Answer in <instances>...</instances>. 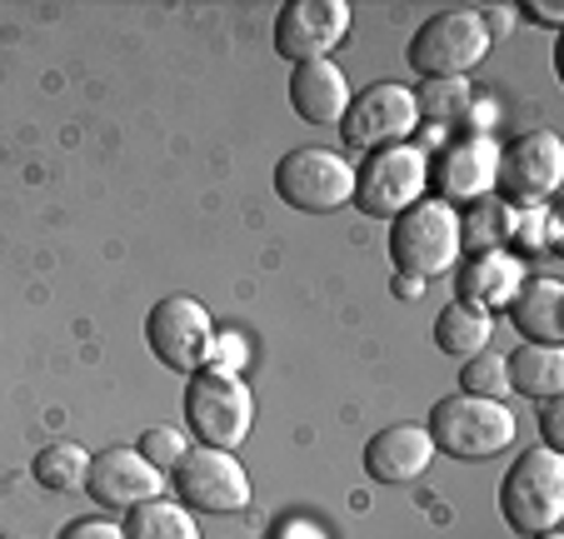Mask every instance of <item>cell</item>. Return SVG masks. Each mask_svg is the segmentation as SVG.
I'll use <instances>...</instances> for the list:
<instances>
[{
    "instance_id": "6da1fadb",
    "label": "cell",
    "mask_w": 564,
    "mask_h": 539,
    "mask_svg": "<svg viewBox=\"0 0 564 539\" xmlns=\"http://www.w3.org/2000/svg\"><path fill=\"white\" fill-rule=\"evenodd\" d=\"M500 515L514 535H544L564 519V460L560 450H524L500 485Z\"/></svg>"
},
{
    "instance_id": "d4e9b609",
    "label": "cell",
    "mask_w": 564,
    "mask_h": 539,
    "mask_svg": "<svg viewBox=\"0 0 564 539\" xmlns=\"http://www.w3.org/2000/svg\"><path fill=\"white\" fill-rule=\"evenodd\" d=\"M459 385H465V395H479V400H500V395L510 390V365H505V355H495V349H479V355H469Z\"/></svg>"
},
{
    "instance_id": "9a60e30c",
    "label": "cell",
    "mask_w": 564,
    "mask_h": 539,
    "mask_svg": "<svg viewBox=\"0 0 564 539\" xmlns=\"http://www.w3.org/2000/svg\"><path fill=\"white\" fill-rule=\"evenodd\" d=\"M435 455L440 450L430 440V430H420V424H390V430H380L365 444V475L380 479V485H410V479L425 475Z\"/></svg>"
},
{
    "instance_id": "5bb4252c",
    "label": "cell",
    "mask_w": 564,
    "mask_h": 539,
    "mask_svg": "<svg viewBox=\"0 0 564 539\" xmlns=\"http://www.w3.org/2000/svg\"><path fill=\"white\" fill-rule=\"evenodd\" d=\"M495 175H500V140L490 136H465L455 140V145H445V155H440V201L455 205H475L485 201V195L495 191Z\"/></svg>"
},
{
    "instance_id": "2e32d148",
    "label": "cell",
    "mask_w": 564,
    "mask_h": 539,
    "mask_svg": "<svg viewBox=\"0 0 564 539\" xmlns=\"http://www.w3.org/2000/svg\"><path fill=\"white\" fill-rule=\"evenodd\" d=\"M290 106L305 126H340L350 110V80L335 61H310L295 65L290 75Z\"/></svg>"
},
{
    "instance_id": "7402d4cb",
    "label": "cell",
    "mask_w": 564,
    "mask_h": 539,
    "mask_svg": "<svg viewBox=\"0 0 564 539\" xmlns=\"http://www.w3.org/2000/svg\"><path fill=\"white\" fill-rule=\"evenodd\" d=\"M126 539H200V529L175 499H145L126 515Z\"/></svg>"
},
{
    "instance_id": "9c48e42d",
    "label": "cell",
    "mask_w": 564,
    "mask_h": 539,
    "mask_svg": "<svg viewBox=\"0 0 564 539\" xmlns=\"http://www.w3.org/2000/svg\"><path fill=\"white\" fill-rule=\"evenodd\" d=\"M415 120H420L415 90H405V85H394V80H380V85H370L365 96H350L340 136H345V145H355V150H390V145H405Z\"/></svg>"
},
{
    "instance_id": "cb8c5ba5",
    "label": "cell",
    "mask_w": 564,
    "mask_h": 539,
    "mask_svg": "<svg viewBox=\"0 0 564 539\" xmlns=\"http://www.w3.org/2000/svg\"><path fill=\"white\" fill-rule=\"evenodd\" d=\"M469 106H475V90H469V80H459V75H449V80H425L415 90V110L425 120H435V126L469 116Z\"/></svg>"
},
{
    "instance_id": "52a82bcc",
    "label": "cell",
    "mask_w": 564,
    "mask_h": 539,
    "mask_svg": "<svg viewBox=\"0 0 564 539\" xmlns=\"http://www.w3.org/2000/svg\"><path fill=\"white\" fill-rule=\"evenodd\" d=\"M275 195L305 215L340 211V205L355 201V170L335 150H290L275 165Z\"/></svg>"
},
{
    "instance_id": "4316f807",
    "label": "cell",
    "mask_w": 564,
    "mask_h": 539,
    "mask_svg": "<svg viewBox=\"0 0 564 539\" xmlns=\"http://www.w3.org/2000/svg\"><path fill=\"white\" fill-rule=\"evenodd\" d=\"M514 240H524V250H550L560 240V220L544 205H530L524 215H514Z\"/></svg>"
},
{
    "instance_id": "5b68a950",
    "label": "cell",
    "mask_w": 564,
    "mask_h": 539,
    "mask_svg": "<svg viewBox=\"0 0 564 539\" xmlns=\"http://www.w3.org/2000/svg\"><path fill=\"white\" fill-rule=\"evenodd\" d=\"M185 420L191 430L200 434V444L210 450H235L246 444L250 424H256V395L240 375H225V370H195L191 375V390H185Z\"/></svg>"
},
{
    "instance_id": "ba28073f",
    "label": "cell",
    "mask_w": 564,
    "mask_h": 539,
    "mask_svg": "<svg viewBox=\"0 0 564 539\" xmlns=\"http://www.w3.org/2000/svg\"><path fill=\"white\" fill-rule=\"evenodd\" d=\"M430 165L415 145H390L375 150L360 170H355V205L365 215H400L415 201H425Z\"/></svg>"
},
{
    "instance_id": "1f68e13d",
    "label": "cell",
    "mask_w": 564,
    "mask_h": 539,
    "mask_svg": "<svg viewBox=\"0 0 564 539\" xmlns=\"http://www.w3.org/2000/svg\"><path fill=\"white\" fill-rule=\"evenodd\" d=\"M479 21H485V35H510V25H514V11L510 6H490V11H479Z\"/></svg>"
},
{
    "instance_id": "ffe728a7",
    "label": "cell",
    "mask_w": 564,
    "mask_h": 539,
    "mask_svg": "<svg viewBox=\"0 0 564 539\" xmlns=\"http://www.w3.org/2000/svg\"><path fill=\"white\" fill-rule=\"evenodd\" d=\"M490 339H495V320H490V310H475V305H465V300H455V305H445L440 310V320H435V345L445 349V355H479V349H490Z\"/></svg>"
},
{
    "instance_id": "e575fe53",
    "label": "cell",
    "mask_w": 564,
    "mask_h": 539,
    "mask_svg": "<svg viewBox=\"0 0 564 539\" xmlns=\"http://www.w3.org/2000/svg\"><path fill=\"white\" fill-rule=\"evenodd\" d=\"M534 539H564V535H560V529H544V535H534Z\"/></svg>"
},
{
    "instance_id": "836d02e7",
    "label": "cell",
    "mask_w": 564,
    "mask_h": 539,
    "mask_svg": "<svg viewBox=\"0 0 564 539\" xmlns=\"http://www.w3.org/2000/svg\"><path fill=\"white\" fill-rule=\"evenodd\" d=\"M420 290H425V280H410V276H394V295H420Z\"/></svg>"
},
{
    "instance_id": "7a4b0ae2",
    "label": "cell",
    "mask_w": 564,
    "mask_h": 539,
    "mask_svg": "<svg viewBox=\"0 0 564 539\" xmlns=\"http://www.w3.org/2000/svg\"><path fill=\"white\" fill-rule=\"evenodd\" d=\"M459 215L455 205L435 201H415L410 211L394 215L390 225V260L400 276L410 280H430V276H445L449 265L459 260Z\"/></svg>"
},
{
    "instance_id": "8fae6325",
    "label": "cell",
    "mask_w": 564,
    "mask_h": 539,
    "mask_svg": "<svg viewBox=\"0 0 564 539\" xmlns=\"http://www.w3.org/2000/svg\"><path fill=\"white\" fill-rule=\"evenodd\" d=\"M350 31V6L345 0H290L275 15V51L295 65L325 61Z\"/></svg>"
},
{
    "instance_id": "83f0119b",
    "label": "cell",
    "mask_w": 564,
    "mask_h": 539,
    "mask_svg": "<svg viewBox=\"0 0 564 539\" xmlns=\"http://www.w3.org/2000/svg\"><path fill=\"white\" fill-rule=\"evenodd\" d=\"M240 365H246V339H240V335H215V349H210V370L240 375Z\"/></svg>"
},
{
    "instance_id": "8992f818",
    "label": "cell",
    "mask_w": 564,
    "mask_h": 539,
    "mask_svg": "<svg viewBox=\"0 0 564 539\" xmlns=\"http://www.w3.org/2000/svg\"><path fill=\"white\" fill-rule=\"evenodd\" d=\"M215 335H220V330H215L210 310L195 295H165L145 320L150 355H155L165 370H181V375H195L210 365Z\"/></svg>"
},
{
    "instance_id": "f1b7e54d",
    "label": "cell",
    "mask_w": 564,
    "mask_h": 539,
    "mask_svg": "<svg viewBox=\"0 0 564 539\" xmlns=\"http://www.w3.org/2000/svg\"><path fill=\"white\" fill-rule=\"evenodd\" d=\"M61 539H126V529L110 525V519H75Z\"/></svg>"
},
{
    "instance_id": "4dcf8cb0",
    "label": "cell",
    "mask_w": 564,
    "mask_h": 539,
    "mask_svg": "<svg viewBox=\"0 0 564 539\" xmlns=\"http://www.w3.org/2000/svg\"><path fill=\"white\" fill-rule=\"evenodd\" d=\"M270 539H325V529L310 525V519H280V525L270 529Z\"/></svg>"
},
{
    "instance_id": "603a6c76",
    "label": "cell",
    "mask_w": 564,
    "mask_h": 539,
    "mask_svg": "<svg viewBox=\"0 0 564 539\" xmlns=\"http://www.w3.org/2000/svg\"><path fill=\"white\" fill-rule=\"evenodd\" d=\"M86 475H90V455L80 444H45L35 455V479L55 495H70V489H86Z\"/></svg>"
},
{
    "instance_id": "4fadbf2b",
    "label": "cell",
    "mask_w": 564,
    "mask_h": 539,
    "mask_svg": "<svg viewBox=\"0 0 564 539\" xmlns=\"http://www.w3.org/2000/svg\"><path fill=\"white\" fill-rule=\"evenodd\" d=\"M86 495L106 509H135L145 499L165 495V475H160L150 460H140L135 450H106V455H90V475H86Z\"/></svg>"
},
{
    "instance_id": "3957f363",
    "label": "cell",
    "mask_w": 564,
    "mask_h": 539,
    "mask_svg": "<svg viewBox=\"0 0 564 539\" xmlns=\"http://www.w3.org/2000/svg\"><path fill=\"white\" fill-rule=\"evenodd\" d=\"M514 414L505 400H479V395H449L430 410V440L449 460H490L514 444Z\"/></svg>"
},
{
    "instance_id": "e0dca14e",
    "label": "cell",
    "mask_w": 564,
    "mask_h": 539,
    "mask_svg": "<svg viewBox=\"0 0 564 539\" xmlns=\"http://www.w3.org/2000/svg\"><path fill=\"white\" fill-rule=\"evenodd\" d=\"M560 310H564V285L554 276H540V280H524L510 300V320L524 339L534 345H560L564 339V325H560Z\"/></svg>"
},
{
    "instance_id": "f546056e",
    "label": "cell",
    "mask_w": 564,
    "mask_h": 539,
    "mask_svg": "<svg viewBox=\"0 0 564 539\" xmlns=\"http://www.w3.org/2000/svg\"><path fill=\"white\" fill-rule=\"evenodd\" d=\"M540 430H544V450H560V444H564V405L560 400H544Z\"/></svg>"
},
{
    "instance_id": "7c38bea8",
    "label": "cell",
    "mask_w": 564,
    "mask_h": 539,
    "mask_svg": "<svg viewBox=\"0 0 564 539\" xmlns=\"http://www.w3.org/2000/svg\"><path fill=\"white\" fill-rule=\"evenodd\" d=\"M505 185V195H510L514 205H544L554 191H560L564 180V145L560 136H550V130H534V136L514 140L510 150H500V175H495Z\"/></svg>"
},
{
    "instance_id": "44dd1931",
    "label": "cell",
    "mask_w": 564,
    "mask_h": 539,
    "mask_svg": "<svg viewBox=\"0 0 564 539\" xmlns=\"http://www.w3.org/2000/svg\"><path fill=\"white\" fill-rule=\"evenodd\" d=\"M514 205L500 195H485V201L469 205V215H459V245H475L479 255L500 250L505 240H514Z\"/></svg>"
},
{
    "instance_id": "277c9868",
    "label": "cell",
    "mask_w": 564,
    "mask_h": 539,
    "mask_svg": "<svg viewBox=\"0 0 564 539\" xmlns=\"http://www.w3.org/2000/svg\"><path fill=\"white\" fill-rule=\"evenodd\" d=\"M485 55H490V35H485L479 11H469V6L435 11L410 35V71H420L425 80H449V75L465 80Z\"/></svg>"
},
{
    "instance_id": "30bf717a",
    "label": "cell",
    "mask_w": 564,
    "mask_h": 539,
    "mask_svg": "<svg viewBox=\"0 0 564 539\" xmlns=\"http://www.w3.org/2000/svg\"><path fill=\"white\" fill-rule=\"evenodd\" d=\"M171 475H175V495H181L185 505L205 509V515H235V509L250 505V475L230 450L200 444V450H191Z\"/></svg>"
},
{
    "instance_id": "d6986e66",
    "label": "cell",
    "mask_w": 564,
    "mask_h": 539,
    "mask_svg": "<svg viewBox=\"0 0 564 539\" xmlns=\"http://www.w3.org/2000/svg\"><path fill=\"white\" fill-rule=\"evenodd\" d=\"M510 390L530 400H560L564 395V349L560 345H520L510 359Z\"/></svg>"
},
{
    "instance_id": "ac0fdd59",
    "label": "cell",
    "mask_w": 564,
    "mask_h": 539,
    "mask_svg": "<svg viewBox=\"0 0 564 539\" xmlns=\"http://www.w3.org/2000/svg\"><path fill=\"white\" fill-rule=\"evenodd\" d=\"M520 285H524V265L514 260V255H505V250L479 255V260H469L465 270H459V300L475 305V310L510 305Z\"/></svg>"
},
{
    "instance_id": "484cf974",
    "label": "cell",
    "mask_w": 564,
    "mask_h": 539,
    "mask_svg": "<svg viewBox=\"0 0 564 539\" xmlns=\"http://www.w3.org/2000/svg\"><path fill=\"white\" fill-rule=\"evenodd\" d=\"M135 455H140V460H150V465H155L160 475H165V470H175L185 455H191V444H185V434H181V430H165V424H160V430H145V434H140Z\"/></svg>"
},
{
    "instance_id": "d6a6232c",
    "label": "cell",
    "mask_w": 564,
    "mask_h": 539,
    "mask_svg": "<svg viewBox=\"0 0 564 539\" xmlns=\"http://www.w3.org/2000/svg\"><path fill=\"white\" fill-rule=\"evenodd\" d=\"M524 15H530V21H540V25H560L564 15H560V6H544V0H530V6H524Z\"/></svg>"
}]
</instances>
